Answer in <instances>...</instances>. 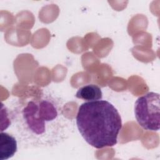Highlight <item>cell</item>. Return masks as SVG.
<instances>
[{"label": "cell", "mask_w": 160, "mask_h": 160, "mask_svg": "<svg viewBox=\"0 0 160 160\" xmlns=\"http://www.w3.org/2000/svg\"><path fill=\"white\" fill-rule=\"evenodd\" d=\"M63 108L61 98L44 91L18 100L9 114L19 144L25 148H44L64 142L72 126Z\"/></svg>", "instance_id": "obj_1"}, {"label": "cell", "mask_w": 160, "mask_h": 160, "mask_svg": "<svg viewBox=\"0 0 160 160\" xmlns=\"http://www.w3.org/2000/svg\"><path fill=\"white\" fill-rule=\"evenodd\" d=\"M77 128L83 139L96 149L114 146L122 128V120L117 109L109 101L85 102L78 109Z\"/></svg>", "instance_id": "obj_2"}, {"label": "cell", "mask_w": 160, "mask_h": 160, "mask_svg": "<svg viewBox=\"0 0 160 160\" xmlns=\"http://www.w3.org/2000/svg\"><path fill=\"white\" fill-rule=\"evenodd\" d=\"M159 94L149 92L138 98L134 114L138 124L145 130L157 131L160 126Z\"/></svg>", "instance_id": "obj_3"}, {"label": "cell", "mask_w": 160, "mask_h": 160, "mask_svg": "<svg viewBox=\"0 0 160 160\" xmlns=\"http://www.w3.org/2000/svg\"><path fill=\"white\" fill-rule=\"evenodd\" d=\"M18 150L17 139L8 132L0 133V159L7 160L12 158Z\"/></svg>", "instance_id": "obj_4"}, {"label": "cell", "mask_w": 160, "mask_h": 160, "mask_svg": "<svg viewBox=\"0 0 160 160\" xmlns=\"http://www.w3.org/2000/svg\"><path fill=\"white\" fill-rule=\"evenodd\" d=\"M76 97L84 101H93L101 99L102 93L98 86L91 84L80 88L76 94Z\"/></svg>", "instance_id": "obj_5"}]
</instances>
